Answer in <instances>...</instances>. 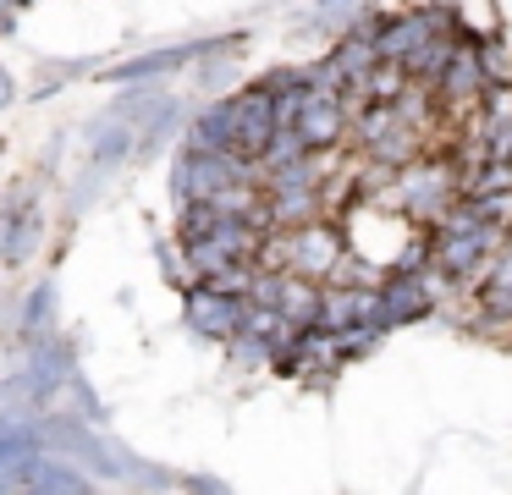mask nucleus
<instances>
[{
	"instance_id": "obj_18",
	"label": "nucleus",
	"mask_w": 512,
	"mask_h": 495,
	"mask_svg": "<svg viewBox=\"0 0 512 495\" xmlns=\"http://www.w3.org/2000/svg\"><path fill=\"white\" fill-rule=\"evenodd\" d=\"M408 83H413V77L402 72L397 61H380L375 72H369L364 83H358V88H347V99H375V105H397V94H402Z\"/></svg>"
},
{
	"instance_id": "obj_24",
	"label": "nucleus",
	"mask_w": 512,
	"mask_h": 495,
	"mask_svg": "<svg viewBox=\"0 0 512 495\" xmlns=\"http://www.w3.org/2000/svg\"><path fill=\"white\" fill-rule=\"evenodd\" d=\"M226 352H232L237 369H270V363H276V347L259 341V336H248V330H237V336L226 341Z\"/></svg>"
},
{
	"instance_id": "obj_26",
	"label": "nucleus",
	"mask_w": 512,
	"mask_h": 495,
	"mask_svg": "<svg viewBox=\"0 0 512 495\" xmlns=\"http://www.w3.org/2000/svg\"><path fill=\"white\" fill-rule=\"evenodd\" d=\"M67 407L78 418H89V424H105V407H100V396H94V385L83 380V369L72 374V385H67Z\"/></svg>"
},
{
	"instance_id": "obj_12",
	"label": "nucleus",
	"mask_w": 512,
	"mask_h": 495,
	"mask_svg": "<svg viewBox=\"0 0 512 495\" xmlns=\"http://www.w3.org/2000/svg\"><path fill=\"white\" fill-rule=\"evenodd\" d=\"M83 143H89V165H94V171H105V176H111V171H122V165L138 154V127H133L127 116H116L111 105H105L100 116L89 121Z\"/></svg>"
},
{
	"instance_id": "obj_30",
	"label": "nucleus",
	"mask_w": 512,
	"mask_h": 495,
	"mask_svg": "<svg viewBox=\"0 0 512 495\" xmlns=\"http://www.w3.org/2000/svg\"><path fill=\"white\" fill-rule=\"evenodd\" d=\"M0 495H17V484H12V479H0Z\"/></svg>"
},
{
	"instance_id": "obj_19",
	"label": "nucleus",
	"mask_w": 512,
	"mask_h": 495,
	"mask_svg": "<svg viewBox=\"0 0 512 495\" xmlns=\"http://www.w3.org/2000/svg\"><path fill=\"white\" fill-rule=\"evenodd\" d=\"M474 55H479V66H485L490 83H512V44L501 39V33H485V28H479V33H474Z\"/></svg>"
},
{
	"instance_id": "obj_15",
	"label": "nucleus",
	"mask_w": 512,
	"mask_h": 495,
	"mask_svg": "<svg viewBox=\"0 0 512 495\" xmlns=\"http://www.w3.org/2000/svg\"><path fill=\"white\" fill-rule=\"evenodd\" d=\"M325 215V193L320 187H265V226L270 231H292Z\"/></svg>"
},
{
	"instance_id": "obj_10",
	"label": "nucleus",
	"mask_w": 512,
	"mask_h": 495,
	"mask_svg": "<svg viewBox=\"0 0 512 495\" xmlns=\"http://www.w3.org/2000/svg\"><path fill=\"white\" fill-rule=\"evenodd\" d=\"M353 325H380V286H364V281H331L325 286V303H320V330H353Z\"/></svg>"
},
{
	"instance_id": "obj_16",
	"label": "nucleus",
	"mask_w": 512,
	"mask_h": 495,
	"mask_svg": "<svg viewBox=\"0 0 512 495\" xmlns=\"http://www.w3.org/2000/svg\"><path fill=\"white\" fill-rule=\"evenodd\" d=\"M320 303H325V286L320 281H309V275H281V297H276V308L292 319V330H309V325H320Z\"/></svg>"
},
{
	"instance_id": "obj_2",
	"label": "nucleus",
	"mask_w": 512,
	"mask_h": 495,
	"mask_svg": "<svg viewBox=\"0 0 512 495\" xmlns=\"http://www.w3.org/2000/svg\"><path fill=\"white\" fill-rule=\"evenodd\" d=\"M259 264L331 286V281H342V264H347V231L336 215H320V220L292 226V231H270L265 248H259Z\"/></svg>"
},
{
	"instance_id": "obj_22",
	"label": "nucleus",
	"mask_w": 512,
	"mask_h": 495,
	"mask_svg": "<svg viewBox=\"0 0 512 495\" xmlns=\"http://www.w3.org/2000/svg\"><path fill=\"white\" fill-rule=\"evenodd\" d=\"M193 83H199L204 99H210V94H232V83H237V55H210V61H199V66H193Z\"/></svg>"
},
{
	"instance_id": "obj_28",
	"label": "nucleus",
	"mask_w": 512,
	"mask_h": 495,
	"mask_svg": "<svg viewBox=\"0 0 512 495\" xmlns=\"http://www.w3.org/2000/svg\"><path fill=\"white\" fill-rule=\"evenodd\" d=\"M177 490H182V495H232L221 479H215V473H182Z\"/></svg>"
},
{
	"instance_id": "obj_25",
	"label": "nucleus",
	"mask_w": 512,
	"mask_h": 495,
	"mask_svg": "<svg viewBox=\"0 0 512 495\" xmlns=\"http://www.w3.org/2000/svg\"><path fill=\"white\" fill-rule=\"evenodd\" d=\"M303 154H309V149H303V138H298V132H292V127H281L276 132V138H270V149L265 154H259V171H281V165H292V160H303Z\"/></svg>"
},
{
	"instance_id": "obj_4",
	"label": "nucleus",
	"mask_w": 512,
	"mask_h": 495,
	"mask_svg": "<svg viewBox=\"0 0 512 495\" xmlns=\"http://www.w3.org/2000/svg\"><path fill=\"white\" fill-rule=\"evenodd\" d=\"M45 242V209H39V187L34 182H12L0 198V264L23 270Z\"/></svg>"
},
{
	"instance_id": "obj_17",
	"label": "nucleus",
	"mask_w": 512,
	"mask_h": 495,
	"mask_svg": "<svg viewBox=\"0 0 512 495\" xmlns=\"http://www.w3.org/2000/svg\"><path fill=\"white\" fill-rule=\"evenodd\" d=\"M17 336L23 341L56 336V281H34V292L17 303Z\"/></svg>"
},
{
	"instance_id": "obj_5",
	"label": "nucleus",
	"mask_w": 512,
	"mask_h": 495,
	"mask_svg": "<svg viewBox=\"0 0 512 495\" xmlns=\"http://www.w3.org/2000/svg\"><path fill=\"white\" fill-rule=\"evenodd\" d=\"M287 127L303 138L309 154H342L347 138H353V99L336 94V88H320V94L303 99Z\"/></svg>"
},
{
	"instance_id": "obj_31",
	"label": "nucleus",
	"mask_w": 512,
	"mask_h": 495,
	"mask_svg": "<svg viewBox=\"0 0 512 495\" xmlns=\"http://www.w3.org/2000/svg\"><path fill=\"white\" fill-rule=\"evenodd\" d=\"M23 6H34V0H23Z\"/></svg>"
},
{
	"instance_id": "obj_9",
	"label": "nucleus",
	"mask_w": 512,
	"mask_h": 495,
	"mask_svg": "<svg viewBox=\"0 0 512 495\" xmlns=\"http://www.w3.org/2000/svg\"><path fill=\"white\" fill-rule=\"evenodd\" d=\"M276 132H281V110H276V99H270V88L259 83V77L254 83H237V154L259 160Z\"/></svg>"
},
{
	"instance_id": "obj_20",
	"label": "nucleus",
	"mask_w": 512,
	"mask_h": 495,
	"mask_svg": "<svg viewBox=\"0 0 512 495\" xmlns=\"http://www.w3.org/2000/svg\"><path fill=\"white\" fill-rule=\"evenodd\" d=\"M369 0H314L309 6V28H320V33H342V28H353V17L364 11Z\"/></svg>"
},
{
	"instance_id": "obj_6",
	"label": "nucleus",
	"mask_w": 512,
	"mask_h": 495,
	"mask_svg": "<svg viewBox=\"0 0 512 495\" xmlns=\"http://www.w3.org/2000/svg\"><path fill=\"white\" fill-rule=\"evenodd\" d=\"M182 319H188L193 336L226 347V341L243 330V319H248V297L221 292V286H210V281H193L188 292H182Z\"/></svg>"
},
{
	"instance_id": "obj_7",
	"label": "nucleus",
	"mask_w": 512,
	"mask_h": 495,
	"mask_svg": "<svg viewBox=\"0 0 512 495\" xmlns=\"http://www.w3.org/2000/svg\"><path fill=\"white\" fill-rule=\"evenodd\" d=\"M72 374H78V352H72V341H61V336H39V341H28L23 380H28V391H34V402L45 407V413L61 402V396H67Z\"/></svg>"
},
{
	"instance_id": "obj_8",
	"label": "nucleus",
	"mask_w": 512,
	"mask_h": 495,
	"mask_svg": "<svg viewBox=\"0 0 512 495\" xmlns=\"http://www.w3.org/2000/svg\"><path fill=\"white\" fill-rule=\"evenodd\" d=\"M182 149L199 154H237V88L232 94H210L182 127Z\"/></svg>"
},
{
	"instance_id": "obj_21",
	"label": "nucleus",
	"mask_w": 512,
	"mask_h": 495,
	"mask_svg": "<svg viewBox=\"0 0 512 495\" xmlns=\"http://www.w3.org/2000/svg\"><path fill=\"white\" fill-rule=\"evenodd\" d=\"M243 330H248V336H259V341H270L276 352L292 341V319L281 314V308H254V303H248V319H243Z\"/></svg>"
},
{
	"instance_id": "obj_1",
	"label": "nucleus",
	"mask_w": 512,
	"mask_h": 495,
	"mask_svg": "<svg viewBox=\"0 0 512 495\" xmlns=\"http://www.w3.org/2000/svg\"><path fill=\"white\" fill-rule=\"evenodd\" d=\"M457 198H463V160H457L452 149H424L413 165H402V171L391 176V193L380 198V204L408 215L419 231H430Z\"/></svg>"
},
{
	"instance_id": "obj_23",
	"label": "nucleus",
	"mask_w": 512,
	"mask_h": 495,
	"mask_svg": "<svg viewBox=\"0 0 512 495\" xmlns=\"http://www.w3.org/2000/svg\"><path fill=\"white\" fill-rule=\"evenodd\" d=\"M380 336H386L380 325H353V330H336V336H331V352H336V363L369 358V352L380 347Z\"/></svg>"
},
{
	"instance_id": "obj_27",
	"label": "nucleus",
	"mask_w": 512,
	"mask_h": 495,
	"mask_svg": "<svg viewBox=\"0 0 512 495\" xmlns=\"http://www.w3.org/2000/svg\"><path fill=\"white\" fill-rule=\"evenodd\" d=\"M160 264H166V275H171V286H177V292H188V286H193L188 253H182V242H177V237H171V242H160Z\"/></svg>"
},
{
	"instance_id": "obj_3",
	"label": "nucleus",
	"mask_w": 512,
	"mask_h": 495,
	"mask_svg": "<svg viewBox=\"0 0 512 495\" xmlns=\"http://www.w3.org/2000/svg\"><path fill=\"white\" fill-rule=\"evenodd\" d=\"M347 149L364 154V160L391 165V171H402V165H413L424 149H430V138H424V132H413L408 121L397 116V105L353 99V138H347Z\"/></svg>"
},
{
	"instance_id": "obj_13",
	"label": "nucleus",
	"mask_w": 512,
	"mask_h": 495,
	"mask_svg": "<svg viewBox=\"0 0 512 495\" xmlns=\"http://www.w3.org/2000/svg\"><path fill=\"white\" fill-rule=\"evenodd\" d=\"M39 418H0V479L23 484L28 468L45 457V429H39Z\"/></svg>"
},
{
	"instance_id": "obj_29",
	"label": "nucleus",
	"mask_w": 512,
	"mask_h": 495,
	"mask_svg": "<svg viewBox=\"0 0 512 495\" xmlns=\"http://www.w3.org/2000/svg\"><path fill=\"white\" fill-rule=\"evenodd\" d=\"M17 99V77H12V66H0V110Z\"/></svg>"
},
{
	"instance_id": "obj_14",
	"label": "nucleus",
	"mask_w": 512,
	"mask_h": 495,
	"mask_svg": "<svg viewBox=\"0 0 512 495\" xmlns=\"http://www.w3.org/2000/svg\"><path fill=\"white\" fill-rule=\"evenodd\" d=\"M17 495H100V479H94L89 468H78V462L45 451V457L28 468V479L17 484Z\"/></svg>"
},
{
	"instance_id": "obj_11",
	"label": "nucleus",
	"mask_w": 512,
	"mask_h": 495,
	"mask_svg": "<svg viewBox=\"0 0 512 495\" xmlns=\"http://www.w3.org/2000/svg\"><path fill=\"white\" fill-rule=\"evenodd\" d=\"M474 330H512V242L485 264L474 281Z\"/></svg>"
}]
</instances>
